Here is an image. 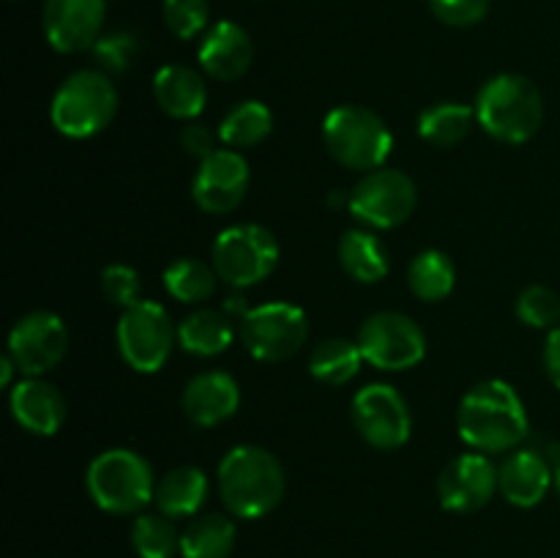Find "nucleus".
<instances>
[{
  "label": "nucleus",
  "instance_id": "6e6552de",
  "mask_svg": "<svg viewBox=\"0 0 560 558\" xmlns=\"http://www.w3.org/2000/svg\"><path fill=\"white\" fill-rule=\"evenodd\" d=\"M118 350L135 372L151 375L167 364L178 328L170 321V312L156 301H145L124 310L118 321Z\"/></svg>",
  "mask_w": 560,
  "mask_h": 558
},
{
  "label": "nucleus",
  "instance_id": "c9c22d12",
  "mask_svg": "<svg viewBox=\"0 0 560 558\" xmlns=\"http://www.w3.org/2000/svg\"><path fill=\"white\" fill-rule=\"evenodd\" d=\"M492 0H430L432 14L452 27H470L490 11Z\"/></svg>",
  "mask_w": 560,
  "mask_h": 558
},
{
  "label": "nucleus",
  "instance_id": "2eb2a0df",
  "mask_svg": "<svg viewBox=\"0 0 560 558\" xmlns=\"http://www.w3.org/2000/svg\"><path fill=\"white\" fill-rule=\"evenodd\" d=\"M107 0H44V36L60 55L93 49L102 38Z\"/></svg>",
  "mask_w": 560,
  "mask_h": 558
},
{
  "label": "nucleus",
  "instance_id": "4c0bfd02",
  "mask_svg": "<svg viewBox=\"0 0 560 558\" xmlns=\"http://www.w3.org/2000/svg\"><path fill=\"white\" fill-rule=\"evenodd\" d=\"M545 370H547V377L552 381V386L560 388V326L550 328V334H547Z\"/></svg>",
  "mask_w": 560,
  "mask_h": 558
},
{
  "label": "nucleus",
  "instance_id": "4468645a",
  "mask_svg": "<svg viewBox=\"0 0 560 558\" xmlns=\"http://www.w3.org/2000/svg\"><path fill=\"white\" fill-rule=\"evenodd\" d=\"M249 162L233 148H219L202 159L191 178V200L206 213H230L249 191Z\"/></svg>",
  "mask_w": 560,
  "mask_h": 558
},
{
  "label": "nucleus",
  "instance_id": "7ed1b4c3",
  "mask_svg": "<svg viewBox=\"0 0 560 558\" xmlns=\"http://www.w3.org/2000/svg\"><path fill=\"white\" fill-rule=\"evenodd\" d=\"M476 120L495 140L523 146L545 120V98L534 80L523 74H498L476 96Z\"/></svg>",
  "mask_w": 560,
  "mask_h": 558
},
{
  "label": "nucleus",
  "instance_id": "1a4fd4ad",
  "mask_svg": "<svg viewBox=\"0 0 560 558\" xmlns=\"http://www.w3.org/2000/svg\"><path fill=\"white\" fill-rule=\"evenodd\" d=\"M361 353L366 364L383 372H405L419 367L427 356V334L405 312H375L359 328Z\"/></svg>",
  "mask_w": 560,
  "mask_h": 558
},
{
  "label": "nucleus",
  "instance_id": "7c9ffc66",
  "mask_svg": "<svg viewBox=\"0 0 560 558\" xmlns=\"http://www.w3.org/2000/svg\"><path fill=\"white\" fill-rule=\"evenodd\" d=\"M131 547L140 558H175L180 553V531L167 514H140L131 525Z\"/></svg>",
  "mask_w": 560,
  "mask_h": 558
},
{
  "label": "nucleus",
  "instance_id": "f704fd0d",
  "mask_svg": "<svg viewBox=\"0 0 560 558\" xmlns=\"http://www.w3.org/2000/svg\"><path fill=\"white\" fill-rule=\"evenodd\" d=\"M102 295L109 301V304L120 306V310H129V306L140 304L142 282L140 274L131 266H124V263H113L102 271Z\"/></svg>",
  "mask_w": 560,
  "mask_h": 558
},
{
  "label": "nucleus",
  "instance_id": "c756f323",
  "mask_svg": "<svg viewBox=\"0 0 560 558\" xmlns=\"http://www.w3.org/2000/svg\"><path fill=\"white\" fill-rule=\"evenodd\" d=\"M219 274L213 263L197 257H180L164 268V288L175 301L184 304H202L217 293Z\"/></svg>",
  "mask_w": 560,
  "mask_h": 558
},
{
  "label": "nucleus",
  "instance_id": "393cba45",
  "mask_svg": "<svg viewBox=\"0 0 560 558\" xmlns=\"http://www.w3.org/2000/svg\"><path fill=\"white\" fill-rule=\"evenodd\" d=\"M273 131V113L268 104L257 102V98H246V102L233 104L224 113L222 124H219V142L233 151L241 148H255L266 142Z\"/></svg>",
  "mask_w": 560,
  "mask_h": 558
},
{
  "label": "nucleus",
  "instance_id": "20e7f679",
  "mask_svg": "<svg viewBox=\"0 0 560 558\" xmlns=\"http://www.w3.org/2000/svg\"><path fill=\"white\" fill-rule=\"evenodd\" d=\"M85 487L93 503L109 514H137L156 496L151 463L131 449L96 454L88 465Z\"/></svg>",
  "mask_w": 560,
  "mask_h": 558
},
{
  "label": "nucleus",
  "instance_id": "4be33fe9",
  "mask_svg": "<svg viewBox=\"0 0 560 558\" xmlns=\"http://www.w3.org/2000/svg\"><path fill=\"white\" fill-rule=\"evenodd\" d=\"M208 498V476L195 465H178L156 481L153 503L173 520L195 518Z\"/></svg>",
  "mask_w": 560,
  "mask_h": 558
},
{
  "label": "nucleus",
  "instance_id": "f257e3e1",
  "mask_svg": "<svg viewBox=\"0 0 560 558\" xmlns=\"http://www.w3.org/2000/svg\"><path fill=\"white\" fill-rule=\"evenodd\" d=\"M457 430L474 452L503 454L525 441L530 419L512 383L481 381L459 403Z\"/></svg>",
  "mask_w": 560,
  "mask_h": 558
},
{
  "label": "nucleus",
  "instance_id": "c85d7f7f",
  "mask_svg": "<svg viewBox=\"0 0 560 558\" xmlns=\"http://www.w3.org/2000/svg\"><path fill=\"white\" fill-rule=\"evenodd\" d=\"M408 284L416 299L435 304V301L452 295L454 284H457V268L446 252L424 249L410 260Z\"/></svg>",
  "mask_w": 560,
  "mask_h": 558
},
{
  "label": "nucleus",
  "instance_id": "a878e982",
  "mask_svg": "<svg viewBox=\"0 0 560 558\" xmlns=\"http://www.w3.org/2000/svg\"><path fill=\"white\" fill-rule=\"evenodd\" d=\"M235 547V523L228 514H200L180 531L184 558H230Z\"/></svg>",
  "mask_w": 560,
  "mask_h": 558
},
{
  "label": "nucleus",
  "instance_id": "72a5a7b5",
  "mask_svg": "<svg viewBox=\"0 0 560 558\" xmlns=\"http://www.w3.org/2000/svg\"><path fill=\"white\" fill-rule=\"evenodd\" d=\"M208 0H164V25L178 38H195L208 27Z\"/></svg>",
  "mask_w": 560,
  "mask_h": 558
},
{
  "label": "nucleus",
  "instance_id": "412c9836",
  "mask_svg": "<svg viewBox=\"0 0 560 558\" xmlns=\"http://www.w3.org/2000/svg\"><path fill=\"white\" fill-rule=\"evenodd\" d=\"M156 104L175 120H197L206 109L208 88L197 69L184 63H167L153 74Z\"/></svg>",
  "mask_w": 560,
  "mask_h": 558
},
{
  "label": "nucleus",
  "instance_id": "58836bf2",
  "mask_svg": "<svg viewBox=\"0 0 560 558\" xmlns=\"http://www.w3.org/2000/svg\"><path fill=\"white\" fill-rule=\"evenodd\" d=\"M14 372H20V370H16V364L11 361V356L5 353L3 359H0V386L9 388L11 381H14Z\"/></svg>",
  "mask_w": 560,
  "mask_h": 558
},
{
  "label": "nucleus",
  "instance_id": "e433bc0d",
  "mask_svg": "<svg viewBox=\"0 0 560 558\" xmlns=\"http://www.w3.org/2000/svg\"><path fill=\"white\" fill-rule=\"evenodd\" d=\"M217 140L219 131H211L206 124H200V120H189V124L184 126V131H180V146H184V151L189 153V156L200 159V162L211 156L213 151H219Z\"/></svg>",
  "mask_w": 560,
  "mask_h": 558
},
{
  "label": "nucleus",
  "instance_id": "5701e85b",
  "mask_svg": "<svg viewBox=\"0 0 560 558\" xmlns=\"http://www.w3.org/2000/svg\"><path fill=\"white\" fill-rule=\"evenodd\" d=\"M233 339L235 328L230 315L224 310H211V306L191 312L178 326L180 348L191 356H202V359L224 353L233 345Z\"/></svg>",
  "mask_w": 560,
  "mask_h": 558
},
{
  "label": "nucleus",
  "instance_id": "aec40b11",
  "mask_svg": "<svg viewBox=\"0 0 560 558\" xmlns=\"http://www.w3.org/2000/svg\"><path fill=\"white\" fill-rule=\"evenodd\" d=\"M552 487V465L534 449H514L498 465V490L512 507L534 509Z\"/></svg>",
  "mask_w": 560,
  "mask_h": 558
},
{
  "label": "nucleus",
  "instance_id": "a211bd4d",
  "mask_svg": "<svg viewBox=\"0 0 560 558\" xmlns=\"http://www.w3.org/2000/svg\"><path fill=\"white\" fill-rule=\"evenodd\" d=\"M252 58H255V44L249 33L238 22L222 20L202 36L200 49H197V63L202 74L219 82H233L249 71Z\"/></svg>",
  "mask_w": 560,
  "mask_h": 558
},
{
  "label": "nucleus",
  "instance_id": "473e14b6",
  "mask_svg": "<svg viewBox=\"0 0 560 558\" xmlns=\"http://www.w3.org/2000/svg\"><path fill=\"white\" fill-rule=\"evenodd\" d=\"M93 55H96L98 66L109 74H124L140 55V42L135 33L129 31H113L104 33L96 44H93Z\"/></svg>",
  "mask_w": 560,
  "mask_h": 558
},
{
  "label": "nucleus",
  "instance_id": "f03ea898",
  "mask_svg": "<svg viewBox=\"0 0 560 558\" xmlns=\"http://www.w3.org/2000/svg\"><path fill=\"white\" fill-rule=\"evenodd\" d=\"M288 479L284 468L268 449L255 443L233 446L219 463V496L233 518L257 520L282 503Z\"/></svg>",
  "mask_w": 560,
  "mask_h": 558
},
{
  "label": "nucleus",
  "instance_id": "bb28decb",
  "mask_svg": "<svg viewBox=\"0 0 560 558\" xmlns=\"http://www.w3.org/2000/svg\"><path fill=\"white\" fill-rule=\"evenodd\" d=\"M476 107L463 102H438L419 115L421 140L435 148H452L474 131Z\"/></svg>",
  "mask_w": 560,
  "mask_h": 558
},
{
  "label": "nucleus",
  "instance_id": "cd10ccee",
  "mask_svg": "<svg viewBox=\"0 0 560 558\" xmlns=\"http://www.w3.org/2000/svg\"><path fill=\"white\" fill-rule=\"evenodd\" d=\"M361 364H364V353H361L359 342L348 337H331L323 339L310 356V372L315 381L328 383V386H345L359 375Z\"/></svg>",
  "mask_w": 560,
  "mask_h": 558
},
{
  "label": "nucleus",
  "instance_id": "ea45409f",
  "mask_svg": "<svg viewBox=\"0 0 560 558\" xmlns=\"http://www.w3.org/2000/svg\"><path fill=\"white\" fill-rule=\"evenodd\" d=\"M552 485L560 492V449L556 452V460H552Z\"/></svg>",
  "mask_w": 560,
  "mask_h": 558
},
{
  "label": "nucleus",
  "instance_id": "39448f33",
  "mask_svg": "<svg viewBox=\"0 0 560 558\" xmlns=\"http://www.w3.org/2000/svg\"><path fill=\"white\" fill-rule=\"evenodd\" d=\"M118 113V91L107 71L82 69L60 82L49 118L63 137L88 140L107 129Z\"/></svg>",
  "mask_w": 560,
  "mask_h": 558
},
{
  "label": "nucleus",
  "instance_id": "9b49d317",
  "mask_svg": "<svg viewBox=\"0 0 560 558\" xmlns=\"http://www.w3.org/2000/svg\"><path fill=\"white\" fill-rule=\"evenodd\" d=\"M310 321L301 306L290 301H268L241 317V339L257 361H288L304 348Z\"/></svg>",
  "mask_w": 560,
  "mask_h": 558
},
{
  "label": "nucleus",
  "instance_id": "2f4dec72",
  "mask_svg": "<svg viewBox=\"0 0 560 558\" xmlns=\"http://www.w3.org/2000/svg\"><path fill=\"white\" fill-rule=\"evenodd\" d=\"M514 312L530 328H556L560 326V295L547 284H530L517 295Z\"/></svg>",
  "mask_w": 560,
  "mask_h": 558
},
{
  "label": "nucleus",
  "instance_id": "0eeeda50",
  "mask_svg": "<svg viewBox=\"0 0 560 558\" xmlns=\"http://www.w3.org/2000/svg\"><path fill=\"white\" fill-rule=\"evenodd\" d=\"M279 241L262 224H233L217 235L211 263L230 288H255L279 266Z\"/></svg>",
  "mask_w": 560,
  "mask_h": 558
},
{
  "label": "nucleus",
  "instance_id": "f8f14e48",
  "mask_svg": "<svg viewBox=\"0 0 560 558\" xmlns=\"http://www.w3.org/2000/svg\"><path fill=\"white\" fill-rule=\"evenodd\" d=\"M350 416H353L359 435L381 452H394V449L405 446L413 432L408 399L392 383H370V386L359 388L353 405H350Z\"/></svg>",
  "mask_w": 560,
  "mask_h": 558
},
{
  "label": "nucleus",
  "instance_id": "9d476101",
  "mask_svg": "<svg viewBox=\"0 0 560 558\" xmlns=\"http://www.w3.org/2000/svg\"><path fill=\"white\" fill-rule=\"evenodd\" d=\"M419 202V189L408 173L394 167L372 170L361 175L350 189L348 211L359 222L375 230H392L408 222Z\"/></svg>",
  "mask_w": 560,
  "mask_h": 558
},
{
  "label": "nucleus",
  "instance_id": "6ab92c4d",
  "mask_svg": "<svg viewBox=\"0 0 560 558\" xmlns=\"http://www.w3.org/2000/svg\"><path fill=\"white\" fill-rule=\"evenodd\" d=\"M241 405V386L230 372L208 370L191 377L180 394L186 419L197 427H217L233 419Z\"/></svg>",
  "mask_w": 560,
  "mask_h": 558
},
{
  "label": "nucleus",
  "instance_id": "dca6fc26",
  "mask_svg": "<svg viewBox=\"0 0 560 558\" xmlns=\"http://www.w3.org/2000/svg\"><path fill=\"white\" fill-rule=\"evenodd\" d=\"M498 492V465L490 454L468 452L454 457L438 476V498L443 509L457 514L487 507Z\"/></svg>",
  "mask_w": 560,
  "mask_h": 558
},
{
  "label": "nucleus",
  "instance_id": "423d86ee",
  "mask_svg": "<svg viewBox=\"0 0 560 558\" xmlns=\"http://www.w3.org/2000/svg\"><path fill=\"white\" fill-rule=\"evenodd\" d=\"M323 140L342 167L361 173L386 167L394 148V135L386 120L361 104L334 107L323 120Z\"/></svg>",
  "mask_w": 560,
  "mask_h": 558
},
{
  "label": "nucleus",
  "instance_id": "ddd939ff",
  "mask_svg": "<svg viewBox=\"0 0 560 558\" xmlns=\"http://www.w3.org/2000/svg\"><path fill=\"white\" fill-rule=\"evenodd\" d=\"M69 332L55 312L36 310L22 315L9 334V356L25 377H42L66 359Z\"/></svg>",
  "mask_w": 560,
  "mask_h": 558
},
{
  "label": "nucleus",
  "instance_id": "f3484780",
  "mask_svg": "<svg viewBox=\"0 0 560 558\" xmlns=\"http://www.w3.org/2000/svg\"><path fill=\"white\" fill-rule=\"evenodd\" d=\"M9 405L16 425L42 438L58 435L69 416V405L60 388L44 377H22L20 383H14Z\"/></svg>",
  "mask_w": 560,
  "mask_h": 558
},
{
  "label": "nucleus",
  "instance_id": "b1692460",
  "mask_svg": "<svg viewBox=\"0 0 560 558\" xmlns=\"http://www.w3.org/2000/svg\"><path fill=\"white\" fill-rule=\"evenodd\" d=\"M345 274L361 284H375L388 274V249L372 230H348L337 246Z\"/></svg>",
  "mask_w": 560,
  "mask_h": 558
}]
</instances>
